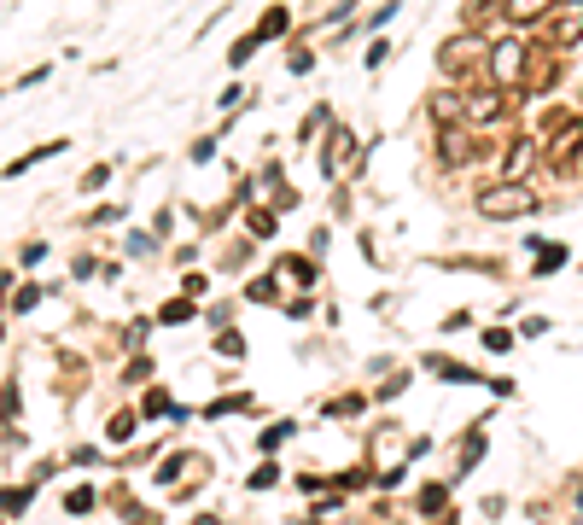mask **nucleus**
Wrapping results in <instances>:
<instances>
[{"mask_svg": "<svg viewBox=\"0 0 583 525\" xmlns=\"http://www.w3.org/2000/svg\"><path fill=\"white\" fill-rule=\"evenodd\" d=\"M484 82H496V88H519L525 76H531V41L525 35H502V41H490V59L479 70Z\"/></svg>", "mask_w": 583, "mask_h": 525, "instance_id": "f257e3e1", "label": "nucleus"}, {"mask_svg": "<svg viewBox=\"0 0 583 525\" xmlns=\"http://www.w3.org/2000/svg\"><path fill=\"white\" fill-rule=\"evenodd\" d=\"M479 210L490 216V222H514V216H531L537 210V193L525 187V181H490V187H479Z\"/></svg>", "mask_w": 583, "mask_h": 525, "instance_id": "f03ea898", "label": "nucleus"}, {"mask_svg": "<svg viewBox=\"0 0 583 525\" xmlns=\"http://www.w3.org/2000/svg\"><path fill=\"white\" fill-rule=\"evenodd\" d=\"M490 59V35L484 30H455L438 47V65H444V76H473V65H484Z\"/></svg>", "mask_w": 583, "mask_h": 525, "instance_id": "7ed1b4c3", "label": "nucleus"}, {"mask_svg": "<svg viewBox=\"0 0 583 525\" xmlns=\"http://www.w3.org/2000/svg\"><path fill=\"white\" fill-rule=\"evenodd\" d=\"M537 35H543L549 47H560V53H566V47H578V41H583V0H560L549 18L537 24Z\"/></svg>", "mask_w": 583, "mask_h": 525, "instance_id": "20e7f679", "label": "nucleus"}, {"mask_svg": "<svg viewBox=\"0 0 583 525\" xmlns=\"http://www.w3.org/2000/svg\"><path fill=\"white\" fill-rule=\"evenodd\" d=\"M502 111H508V100L496 94V82H490V88H484V82L479 88H467V129H490Z\"/></svg>", "mask_w": 583, "mask_h": 525, "instance_id": "39448f33", "label": "nucleus"}, {"mask_svg": "<svg viewBox=\"0 0 583 525\" xmlns=\"http://www.w3.org/2000/svg\"><path fill=\"white\" fill-rule=\"evenodd\" d=\"M350 158H356V135H350L344 123H333V135H327V158H321V175H327V181H339Z\"/></svg>", "mask_w": 583, "mask_h": 525, "instance_id": "423d86ee", "label": "nucleus"}, {"mask_svg": "<svg viewBox=\"0 0 583 525\" xmlns=\"http://www.w3.org/2000/svg\"><path fill=\"white\" fill-rule=\"evenodd\" d=\"M543 152H549V146H537V135H519L514 146H508V158H502V175H508V181H525Z\"/></svg>", "mask_w": 583, "mask_h": 525, "instance_id": "0eeeda50", "label": "nucleus"}, {"mask_svg": "<svg viewBox=\"0 0 583 525\" xmlns=\"http://www.w3.org/2000/svg\"><path fill=\"white\" fill-rule=\"evenodd\" d=\"M554 6H560V0H508V6H502V18H508L514 30H537Z\"/></svg>", "mask_w": 583, "mask_h": 525, "instance_id": "6e6552de", "label": "nucleus"}, {"mask_svg": "<svg viewBox=\"0 0 583 525\" xmlns=\"http://www.w3.org/2000/svg\"><path fill=\"white\" fill-rule=\"evenodd\" d=\"M578 152H583V123H566V129H554V140H549V152H543V158H549L554 170H566Z\"/></svg>", "mask_w": 583, "mask_h": 525, "instance_id": "1a4fd4ad", "label": "nucleus"}, {"mask_svg": "<svg viewBox=\"0 0 583 525\" xmlns=\"http://www.w3.org/2000/svg\"><path fill=\"white\" fill-rule=\"evenodd\" d=\"M59 152H65V140H47V146H35V152H24V158H12V164H6V175L18 181V175H24V170H35L41 158H59Z\"/></svg>", "mask_w": 583, "mask_h": 525, "instance_id": "9d476101", "label": "nucleus"}, {"mask_svg": "<svg viewBox=\"0 0 583 525\" xmlns=\"http://www.w3.org/2000/svg\"><path fill=\"white\" fill-rule=\"evenodd\" d=\"M286 24H292V12H286V6H269V12L257 18V41H280Z\"/></svg>", "mask_w": 583, "mask_h": 525, "instance_id": "9b49d317", "label": "nucleus"}, {"mask_svg": "<svg viewBox=\"0 0 583 525\" xmlns=\"http://www.w3.org/2000/svg\"><path fill=\"white\" fill-rule=\"evenodd\" d=\"M531 251H537V263H531V269H537V275H554V269H560V263H566V245H537L531 240Z\"/></svg>", "mask_w": 583, "mask_h": 525, "instance_id": "f8f14e48", "label": "nucleus"}, {"mask_svg": "<svg viewBox=\"0 0 583 525\" xmlns=\"http://www.w3.org/2000/svg\"><path fill=\"white\" fill-rule=\"evenodd\" d=\"M245 228H251V234H257V240H275V228H280V222H275V210L251 205V210H245Z\"/></svg>", "mask_w": 583, "mask_h": 525, "instance_id": "ddd939ff", "label": "nucleus"}, {"mask_svg": "<svg viewBox=\"0 0 583 525\" xmlns=\"http://www.w3.org/2000/svg\"><path fill=\"white\" fill-rule=\"evenodd\" d=\"M426 368H432L438 380H455V385H473V380H479L473 368H455V362H444V356H426Z\"/></svg>", "mask_w": 583, "mask_h": 525, "instance_id": "4468645a", "label": "nucleus"}, {"mask_svg": "<svg viewBox=\"0 0 583 525\" xmlns=\"http://www.w3.org/2000/svg\"><path fill=\"white\" fill-rule=\"evenodd\" d=\"M158 321H170V327H181V321H193V298H170V304L158 310Z\"/></svg>", "mask_w": 583, "mask_h": 525, "instance_id": "2eb2a0df", "label": "nucleus"}, {"mask_svg": "<svg viewBox=\"0 0 583 525\" xmlns=\"http://www.w3.org/2000/svg\"><path fill=\"white\" fill-rule=\"evenodd\" d=\"M362 409H368V397H356V391H350V397H333V403H327V415H333V420L362 415Z\"/></svg>", "mask_w": 583, "mask_h": 525, "instance_id": "dca6fc26", "label": "nucleus"}, {"mask_svg": "<svg viewBox=\"0 0 583 525\" xmlns=\"http://www.w3.org/2000/svg\"><path fill=\"white\" fill-rule=\"evenodd\" d=\"M438 508H449V485H426L420 490V514H438Z\"/></svg>", "mask_w": 583, "mask_h": 525, "instance_id": "f3484780", "label": "nucleus"}, {"mask_svg": "<svg viewBox=\"0 0 583 525\" xmlns=\"http://www.w3.org/2000/svg\"><path fill=\"white\" fill-rule=\"evenodd\" d=\"M129 432H135V415H129V409H117V415H111V426H105V438H111V444H123Z\"/></svg>", "mask_w": 583, "mask_h": 525, "instance_id": "a211bd4d", "label": "nucleus"}, {"mask_svg": "<svg viewBox=\"0 0 583 525\" xmlns=\"http://www.w3.org/2000/svg\"><path fill=\"white\" fill-rule=\"evenodd\" d=\"M94 496H100V490L76 485V490H65V508H70V514H88V508H94Z\"/></svg>", "mask_w": 583, "mask_h": 525, "instance_id": "6ab92c4d", "label": "nucleus"}, {"mask_svg": "<svg viewBox=\"0 0 583 525\" xmlns=\"http://www.w3.org/2000/svg\"><path fill=\"white\" fill-rule=\"evenodd\" d=\"M327 117H333V111H327V105H315V111H309L304 123H298V140H315V135H321V123H327Z\"/></svg>", "mask_w": 583, "mask_h": 525, "instance_id": "aec40b11", "label": "nucleus"}, {"mask_svg": "<svg viewBox=\"0 0 583 525\" xmlns=\"http://www.w3.org/2000/svg\"><path fill=\"white\" fill-rule=\"evenodd\" d=\"M24 508H30V485H12L6 490V520H18Z\"/></svg>", "mask_w": 583, "mask_h": 525, "instance_id": "412c9836", "label": "nucleus"}, {"mask_svg": "<svg viewBox=\"0 0 583 525\" xmlns=\"http://www.w3.org/2000/svg\"><path fill=\"white\" fill-rule=\"evenodd\" d=\"M257 47H263V41H257V30H251V35H240V41H234V53H228V65H245V59H251Z\"/></svg>", "mask_w": 583, "mask_h": 525, "instance_id": "4be33fe9", "label": "nucleus"}, {"mask_svg": "<svg viewBox=\"0 0 583 525\" xmlns=\"http://www.w3.org/2000/svg\"><path fill=\"white\" fill-rule=\"evenodd\" d=\"M35 304H41V286H18V292H12V310H18V315L35 310Z\"/></svg>", "mask_w": 583, "mask_h": 525, "instance_id": "5701e85b", "label": "nucleus"}, {"mask_svg": "<svg viewBox=\"0 0 583 525\" xmlns=\"http://www.w3.org/2000/svg\"><path fill=\"white\" fill-rule=\"evenodd\" d=\"M105 181H111V164H94V170L82 175V187H88V193H94V187H105Z\"/></svg>", "mask_w": 583, "mask_h": 525, "instance_id": "b1692460", "label": "nucleus"}, {"mask_svg": "<svg viewBox=\"0 0 583 525\" xmlns=\"http://www.w3.org/2000/svg\"><path fill=\"white\" fill-rule=\"evenodd\" d=\"M286 438H292V426L280 420V426H269V432H263V450H275V444H286Z\"/></svg>", "mask_w": 583, "mask_h": 525, "instance_id": "393cba45", "label": "nucleus"}, {"mask_svg": "<svg viewBox=\"0 0 583 525\" xmlns=\"http://www.w3.org/2000/svg\"><path fill=\"white\" fill-rule=\"evenodd\" d=\"M508 345H514V339H508L502 327H484V350H508Z\"/></svg>", "mask_w": 583, "mask_h": 525, "instance_id": "a878e982", "label": "nucleus"}, {"mask_svg": "<svg viewBox=\"0 0 583 525\" xmlns=\"http://www.w3.org/2000/svg\"><path fill=\"white\" fill-rule=\"evenodd\" d=\"M210 158H216V135H210V140H193V164H210Z\"/></svg>", "mask_w": 583, "mask_h": 525, "instance_id": "bb28decb", "label": "nucleus"}, {"mask_svg": "<svg viewBox=\"0 0 583 525\" xmlns=\"http://www.w3.org/2000/svg\"><path fill=\"white\" fill-rule=\"evenodd\" d=\"M385 59H391V41H374V47H368V70H379Z\"/></svg>", "mask_w": 583, "mask_h": 525, "instance_id": "cd10ccee", "label": "nucleus"}, {"mask_svg": "<svg viewBox=\"0 0 583 525\" xmlns=\"http://www.w3.org/2000/svg\"><path fill=\"white\" fill-rule=\"evenodd\" d=\"M216 350H222V356H240L245 339H240V333H222V339H216Z\"/></svg>", "mask_w": 583, "mask_h": 525, "instance_id": "c85d7f7f", "label": "nucleus"}, {"mask_svg": "<svg viewBox=\"0 0 583 525\" xmlns=\"http://www.w3.org/2000/svg\"><path fill=\"white\" fill-rule=\"evenodd\" d=\"M47 76H53V70L35 65V70H24V76H18V88H35V82H47Z\"/></svg>", "mask_w": 583, "mask_h": 525, "instance_id": "c756f323", "label": "nucleus"}]
</instances>
